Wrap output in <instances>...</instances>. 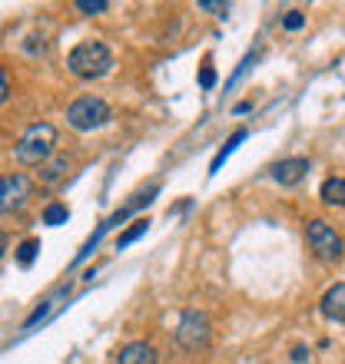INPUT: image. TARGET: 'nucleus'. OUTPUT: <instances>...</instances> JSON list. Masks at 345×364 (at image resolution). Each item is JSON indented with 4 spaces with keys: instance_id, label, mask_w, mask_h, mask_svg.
<instances>
[{
    "instance_id": "f257e3e1",
    "label": "nucleus",
    "mask_w": 345,
    "mask_h": 364,
    "mask_svg": "<svg viewBox=\"0 0 345 364\" xmlns=\"http://www.w3.org/2000/svg\"><path fill=\"white\" fill-rule=\"evenodd\" d=\"M67 70L77 80H100L113 70V53L103 40H83L67 53Z\"/></svg>"
},
{
    "instance_id": "f03ea898",
    "label": "nucleus",
    "mask_w": 345,
    "mask_h": 364,
    "mask_svg": "<svg viewBox=\"0 0 345 364\" xmlns=\"http://www.w3.org/2000/svg\"><path fill=\"white\" fill-rule=\"evenodd\" d=\"M53 146H57V126L34 123L20 133L17 146H14V156H17V163H24V166H43L50 156H53Z\"/></svg>"
},
{
    "instance_id": "7ed1b4c3",
    "label": "nucleus",
    "mask_w": 345,
    "mask_h": 364,
    "mask_svg": "<svg viewBox=\"0 0 345 364\" xmlns=\"http://www.w3.org/2000/svg\"><path fill=\"white\" fill-rule=\"evenodd\" d=\"M110 119H113V109L100 96H80V100H73L67 106V123L77 133H93V129L106 126Z\"/></svg>"
},
{
    "instance_id": "20e7f679",
    "label": "nucleus",
    "mask_w": 345,
    "mask_h": 364,
    "mask_svg": "<svg viewBox=\"0 0 345 364\" xmlns=\"http://www.w3.org/2000/svg\"><path fill=\"white\" fill-rule=\"evenodd\" d=\"M306 242H309V249H312V255H316L319 262H339L342 259V252H345L342 235L322 219H312L306 225Z\"/></svg>"
},
{
    "instance_id": "39448f33",
    "label": "nucleus",
    "mask_w": 345,
    "mask_h": 364,
    "mask_svg": "<svg viewBox=\"0 0 345 364\" xmlns=\"http://www.w3.org/2000/svg\"><path fill=\"white\" fill-rule=\"evenodd\" d=\"M210 338H212L210 318L202 315V311H196V308L182 311L180 325H176V345L186 348V351H200V348L210 345Z\"/></svg>"
},
{
    "instance_id": "423d86ee",
    "label": "nucleus",
    "mask_w": 345,
    "mask_h": 364,
    "mask_svg": "<svg viewBox=\"0 0 345 364\" xmlns=\"http://www.w3.org/2000/svg\"><path fill=\"white\" fill-rule=\"evenodd\" d=\"M34 199V182L24 173L0 176V215H14V212L27 209Z\"/></svg>"
},
{
    "instance_id": "0eeeda50",
    "label": "nucleus",
    "mask_w": 345,
    "mask_h": 364,
    "mask_svg": "<svg viewBox=\"0 0 345 364\" xmlns=\"http://www.w3.org/2000/svg\"><path fill=\"white\" fill-rule=\"evenodd\" d=\"M309 173V163L302 159V156H292V159H279L272 169H269V176L279 182V186H296L302 176Z\"/></svg>"
},
{
    "instance_id": "6e6552de",
    "label": "nucleus",
    "mask_w": 345,
    "mask_h": 364,
    "mask_svg": "<svg viewBox=\"0 0 345 364\" xmlns=\"http://www.w3.org/2000/svg\"><path fill=\"white\" fill-rule=\"evenodd\" d=\"M116 364H160V355L150 341H130V345L120 348Z\"/></svg>"
},
{
    "instance_id": "1a4fd4ad",
    "label": "nucleus",
    "mask_w": 345,
    "mask_h": 364,
    "mask_svg": "<svg viewBox=\"0 0 345 364\" xmlns=\"http://www.w3.org/2000/svg\"><path fill=\"white\" fill-rule=\"evenodd\" d=\"M319 311L329 318V321H345V282L332 285L319 301Z\"/></svg>"
},
{
    "instance_id": "9d476101",
    "label": "nucleus",
    "mask_w": 345,
    "mask_h": 364,
    "mask_svg": "<svg viewBox=\"0 0 345 364\" xmlns=\"http://www.w3.org/2000/svg\"><path fill=\"white\" fill-rule=\"evenodd\" d=\"M67 169H70V156L53 153L47 163L40 166V186H47V189L60 186V182H63V176H67Z\"/></svg>"
},
{
    "instance_id": "9b49d317",
    "label": "nucleus",
    "mask_w": 345,
    "mask_h": 364,
    "mask_svg": "<svg viewBox=\"0 0 345 364\" xmlns=\"http://www.w3.org/2000/svg\"><path fill=\"white\" fill-rule=\"evenodd\" d=\"M322 202L326 205H336V209H342L345 205V179H339V176H332V179L322 182Z\"/></svg>"
},
{
    "instance_id": "f8f14e48",
    "label": "nucleus",
    "mask_w": 345,
    "mask_h": 364,
    "mask_svg": "<svg viewBox=\"0 0 345 364\" xmlns=\"http://www.w3.org/2000/svg\"><path fill=\"white\" fill-rule=\"evenodd\" d=\"M242 139H246V129H236V133L230 136V143L222 146L220 153H216V159H212V163H210V176H216V173H220V169H222V163H226V159H230V156L236 153V146H240Z\"/></svg>"
},
{
    "instance_id": "ddd939ff",
    "label": "nucleus",
    "mask_w": 345,
    "mask_h": 364,
    "mask_svg": "<svg viewBox=\"0 0 345 364\" xmlns=\"http://www.w3.org/2000/svg\"><path fill=\"white\" fill-rule=\"evenodd\" d=\"M146 229H150V219H136L133 225H130V229H126L123 235L116 239V249H126V245H133L140 235H146Z\"/></svg>"
},
{
    "instance_id": "4468645a",
    "label": "nucleus",
    "mask_w": 345,
    "mask_h": 364,
    "mask_svg": "<svg viewBox=\"0 0 345 364\" xmlns=\"http://www.w3.org/2000/svg\"><path fill=\"white\" fill-rule=\"evenodd\" d=\"M70 219V209L63 202H50L47 209H43V225H63Z\"/></svg>"
},
{
    "instance_id": "2eb2a0df",
    "label": "nucleus",
    "mask_w": 345,
    "mask_h": 364,
    "mask_svg": "<svg viewBox=\"0 0 345 364\" xmlns=\"http://www.w3.org/2000/svg\"><path fill=\"white\" fill-rule=\"evenodd\" d=\"M37 252H40V239H27V242H24V245L17 249V262L24 265V269H27L30 262L37 259Z\"/></svg>"
},
{
    "instance_id": "dca6fc26",
    "label": "nucleus",
    "mask_w": 345,
    "mask_h": 364,
    "mask_svg": "<svg viewBox=\"0 0 345 364\" xmlns=\"http://www.w3.org/2000/svg\"><path fill=\"white\" fill-rule=\"evenodd\" d=\"M77 10H80V14H90V17H93V14H103V10H110V4H106V0H77Z\"/></svg>"
},
{
    "instance_id": "f3484780",
    "label": "nucleus",
    "mask_w": 345,
    "mask_h": 364,
    "mask_svg": "<svg viewBox=\"0 0 345 364\" xmlns=\"http://www.w3.org/2000/svg\"><path fill=\"white\" fill-rule=\"evenodd\" d=\"M302 27H306V14L302 10H289L282 17V30H302Z\"/></svg>"
},
{
    "instance_id": "a211bd4d",
    "label": "nucleus",
    "mask_w": 345,
    "mask_h": 364,
    "mask_svg": "<svg viewBox=\"0 0 345 364\" xmlns=\"http://www.w3.org/2000/svg\"><path fill=\"white\" fill-rule=\"evenodd\" d=\"M256 57H259V53H246V57H242V63H240V67H236V73H232V77L226 80V87H232V83H236V80H240L242 73H246V70H249L252 63H256Z\"/></svg>"
},
{
    "instance_id": "6ab92c4d",
    "label": "nucleus",
    "mask_w": 345,
    "mask_h": 364,
    "mask_svg": "<svg viewBox=\"0 0 345 364\" xmlns=\"http://www.w3.org/2000/svg\"><path fill=\"white\" fill-rule=\"evenodd\" d=\"M200 10H212L216 17H226V14H230V4H216V0H200Z\"/></svg>"
},
{
    "instance_id": "aec40b11",
    "label": "nucleus",
    "mask_w": 345,
    "mask_h": 364,
    "mask_svg": "<svg viewBox=\"0 0 345 364\" xmlns=\"http://www.w3.org/2000/svg\"><path fill=\"white\" fill-rule=\"evenodd\" d=\"M212 83H216V70H212V67H202V70H200V87L210 90Z\"/></svg>"
},
{
    "instance_id": "412c9836",
    "label": "nucleus",
    "mask_w": 345,
    "mask_h": 364,
    "mask_svg": "<svg viewBox=\"0 0 345 364\" xmlns=\"http://www.w3.org/2000/svg\"><path fill=\"white\" fill-rule=\"evenodd\" d=\"M10 96V77H7V70L0 67V103Z\"/></svg>"
},
{
    "instance_id": "4be33fe9",
    "label": "nucleus",
    "mask_w": 345,
    "mask_h": 364,
    "mask_svg": "<svg viewBox=\"0 0 345 364\" xmlns=\"http://www.w3.org/2000/svg\"><path fill=\"white\" fill-rule=\"evenodd\" d=\"M306 358H309V348H302V345H296V348H292V361H299V364H302V361H306Z\"/></svg>"
},
{
    "instance_id": "5701e85b",
    "label": "nucleus",
    "mask_w": 345,
    "mask_h": 364,
    "mask_svg": "<svg viewBox=\"0 0 345 364\" xmlns=\"http://www.w3.org/2000/svg\"><path fill=\"white\" fill-rule=\"evenodd\" d=\"M4 252H7V232L0 229V259H4Z\"/></svg>"
}]
</instances>
